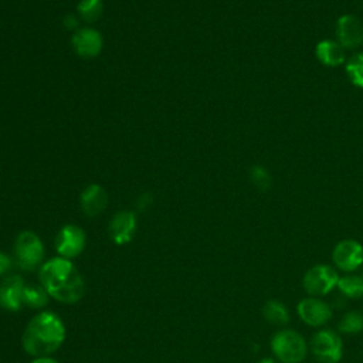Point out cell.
I'll list each match as a JSON object with an SVG mask.
<instances>
[{
  "label": "cell",
  "instance_id": "obj_1",
  "mask_svg": "<svg viewBox=\"0 0 363 363\" xmlns=\"http://www.w3.org/2000/svg\"><path fill=\"white\" fill-rule=\"evenodd\" d=\"M38 281L52 299L65 305L77 303L85 295L84 278L74 262L58 255L43 262Z\"/></svg>",
  "mask_w": 363,
  "mask_h": 363
},
{
  "label": "cell",
  "instance_id": "obj_2",
  "mask_svg": "<svg viewBox=\"0 0 363 363\" xmlns=\"http://www.w3.org/2000/svg\"><path fill=\"white\" fill-rule=\"evenodd\" d=\"M65 335V325L55 312L40 311L26 325L21 346L31 357L51 356L62 346Z\"/></svg>",
  "mask_w": 363,
  "mask_h": 363
},
{
  "label": "cell",
  "instance_id": "obj_3",
  "mask_svg": "<svg viewBox=\"0 0 363 363\" xmlns=\"http://www.w3.org/2000/svg\"><path fill=\"white\" fill-rule=\"evenodd\" d=\"M13 251L18 268H21L23 271L38 269L44 262V244L34 231H21L16 237Z\"/></svg>",
  "mask_w": 363,
  "mask_h": 363
},
{
  "label": "cell",
  "instance_id": "obj_4",
  "mask_svg": "<svg viewBox=\"0 0 363 363\" xmlns=\"http://www.w3.org/2000/svg\"><path fill=\"white\" fill-rule=\"evenodd\" d=\"M271 347L282 363H301L308 352L305 339L298 332L289 329L277 332L271 340Z\"/></svg>",
  "mask_w": 363,
  "mask_h": 363
},
{
  "label": "cell",
  "instance_id": "obj_5",
  "mask_svg": "<svg viewBox=\"0 0 363 363\" xmlns=\"http://www.w3.org/2000/svg\"><path fill=\"white\" fill-rule=\"evenodd\" d=\"M86 242L85 231L75 224L64 225L55 235L54 248L58 257L72 259L82 254Z\"/></svg>",
  "mask_w": 363,
  "mask_h": 363
},
{
  "label": "cell",
  "instance_id": "obj_6",
  "mask_svg": "<svg viewBox=\"0 0 363 363\" xmlns=\"http://www.w3.org/2000/svg\"><path fill=\"white\" fill-rule=\"evenodd\" d=\"M313 356L319 363H337L342 357V340L332 330H319L311 342Z\"/></svg>",
  "mask_w": 363,
  "mask_h": 363
},
{
  "label": "cell",
  "instance_id": "obj_7",
  "mask_svg": "<svg viewBox=\"0 0 363 363\" xmlns=\"http://www.w3.org/2000/svg\"><path fill=\"white\" fill-rule=\"evenodd\" d=\"M337 272L325 264L315 265L303 277V288L309 295H325L337 286Z\"/></svg>",
  "mask_w": 363,
  "mask_h": 363
},
{
  "label": "cell",
  "instance_id": "obj_8",
  "mask_svg": "<svg viewBox=\"0 0 363 363\" xmlns=\"http://www.w3.org/2000/svg\"><path fill=\"white\" fill-rule=\"evenodd\" d=\"M336 41L346 50L359 48L363 44V23L353 14H343L335 24Z\"/></svg>",
  "mask_w": 363,
  "mask_h": 363
},
{
  "label": "cell",
  "instance_id": "obj_9",
  "mask_svg": "<svg viewBox=\"0 0 363 363\" xmlns=\"http://www.w3.org/2000/svg\"><path fill=\"white\" fill-rule=\"evenodd\" d=\"M26 282L18 274H9L0 281V308L9 312H17L24 306Z\"/></svg>",
  "mask_w": 363,
  "mask_h": 363
},
{
  "label": "cell",
  "instance_id": "obj_10",
  "mask_svg": "<svg viewBox=\"0 0 363 363\" xmlns=\"http://www.w3.org/2000/svg\"><path fill=\"white\" fill-rule=\"evenodd\" d=\"M332 257L337 268L350 272L363 264V247L356 240H343L336 244Z\"/></svg>",
  "mask_w": 363,
  "mask_h": 363
},
{
  "label": "cell",
  "instance_id": "obj_11",
  "mask_svg": "<svg viewBox=\"0 0 363 363\" xmlns=\"http://www.w3.org/2000/svg\"><path fill=\"white\" fill-rule=\"evenodd\" d=\"M136 231V217L132 211H118L109 223L108 233L111 240L118 245L132 241Z\"/></svg>",
  "mask_w": 363,
  "mask_h": 363
},
{
  "label": "cell",
  "instance_id": "obj_12",
  "mask_svg": "<svg viewBox=\"0 0 363 363\" xmlns=\"http://www.w3.org/2000/svg\"><path fill=\"white\" fill-rule=\"evenodd\" d=\"M298 315L305 323L311 326H320L330 319L332 311L326 302L312 296L305 298L298 303Z\"/></svg>",
  "mask_w": 363,
  "mask_h": 363
},
{
  "label": "cell",
  "instance_id": "obj_13",
  "mask_svg": "<svg viewBox=\"0 0 363 363\" xmlns=\"http://www.w3.org/2000/svg\"><path fill=\"white\" fill-rule=\"evenodd\" d=\"M72 45L81 57L91 58L101 52L102 37L94 28H81L72 35Z\"/></svg>",
  "mask_w": 363,
  "mask_h": 363
},
{
  "label": "cell",
  "instance_id": "obj_14",
  "mask_svg": "<svg viewBox=\"0 0 363 363\" xmlns=\"http://www.w3.org/2000/svg\"><path fill=\"white\" fill-rule=\"evenodd\" d=\"M108 206V194L99 184H89L81 193V208L89 216L95 217L101 214Z\"/></svg>",
  "mask_w": 363,
  "mask_h": 363
},
{
  "label": "cell",
  "instance_id": "obj_15",
  "mask_svg": "<svg viewBox=\"0 0 363 363\" xmlns=\"http://www.w3.org/2000/svg\"><path fill=\"white\" fill-rule=\"evenodd\" d=\"M316 58L326 67H339L346 61L345 48L336 40H322L315 48Z\"/></svg>",
  "mask_w": 363,
  "mask_h": 363
},
{
  "label": "cell",
  "instance_id": "obj_16",
  "mask_svg": "<svg viewBox=\"0 0 363 363\" xmlns=\"http://www.w3.org/2000/svg\"><path fill=\"white\" fill-rule=\"evenodd\" d=\"M48 292L38 284V285H27L24 288V295H23V302L24 306L30 309H38L44 311V308L48 305L50 301Z\"/></svg>",
  "mask_w": 363,
  "mask_h": 363
},
{
  "label": "cell",
  "instance_id": "obj_17",
  "mask_svg": "<svg viewBox=\"0 0 363 363\" xmlns=\"http://www.w3.org/2000/svg\"><path fill=\"white\" fill-rule=\"evenodd\" d=\"M262 315L274 325H285L289 322V312L279 301H268L262 308Z\"/></svg>",
  "mask_w": 363,
  "mask_h": 363
},
{
  "label": "cell",
  "instance_id": "obj_18",
  "mask_svg": "<svg viewBox=\"0 0 363 363\" xmlns=\"http://www.w3.org/2000/svg\"><path fill=\"white\" fill-rule=\"evenodd\" d=\"M337 288L349 298H360L363 295L362 275H345L339 278Z\"/></svg>",
  "mask_w": 363,
  "mask_h": 363
},
{
  "label": "cell",
  "instance_id": "obj_19",
  "mask_svg": "<svg viewBox=\"0 0 363 363\" xmlns=\"http://www.w3.org/2000/svg\"><path fill=\"white\" fill-rule=\"evenodd\" d=\"M346 74L354 86L363 88V51L353 54L346 61Z\"/></svg>",
  "mask_w": 363,
  "mask_h": 363
},
{
  "label": "cell",
  "instance_id": "obj_20",
  "mask_svg": "<svg viewBox=\"0 0 363 363\" xmlns=\"http://www.w3.org/2000/svg\"><path fill=\"white\" fill-rule=\"evenodd\" d=\"M337 328L343 333H357L363 329V315L356 311L347 312L337 323Z\"/></svg>",
  "mask_w": 363,
  "mask_h": 363
},
{
  "label": "cell",
  "instance_id": "obj_21",
  "mask_svg": "<svg viewBox=\"0 0 363 363\" xmlns=\"http://www.w3.org/2000/svg\"><path fill=\"white\" fill-rule=\"evenodd\" d=\"M102 0H81L78 13L85 21H95L102 14Z\"/></svg>",
  "mask_w": 363,
  "mask_h": 363
},
{
  "label": "cell",
  "instance_id": "obj_22",
  "mask_svg": "<svg viewBox=\"0 0 363 363\" xmlns=\"http://www.w3.org/2000/svg\"><path fill=\"white\" fill-rule=\"evenodd\" d=\"M250 177L252 180V183L259 189V190H268L271 183H272V179H271V174L269 172L261 166V164H254L251 169H250Z\"/></svg>",
  "mask_w": 363,
  "mask_h": 363
},
{
  "label": "cell",
  "instance_id": "obj_23",
  "mask_svg": "<svg viewBox=\"0 0 363 363\" xmlns=\"http://www.w3.org/2000/svg\"><path fill=\"white\" fill-rule=\"evenodd\" d=\"M13 267V259L0 251V278H4L6 275H9L10 269Z\"/></svg>",
  "mask_w": 363,
  "mask_h": 363
},
{
  "label": "cell",
  "instance_id": "obj_24",
  "mask_svg": "<svg viewBox=\"0 0 363 363\" xmlns=\"http://www.w3.org/2000/svg\"><path fill=\"white\" fill-rule=\"evenodd\" d=\"M30 363H60L52 356H44V357H34Z\"/></svg>",
  "mask_w": 363,
  "mask_h": 363
},
{
  "label": "cell",
  "instance_id": "obj_25",
  "mask_svg": "<svg viewBox=\"0 0 363 363\" xmlns=\"http://www.w3.org/2000/svg\"><path fill=\"white\" fill-rule=\"evenodd\" d=\"M64 23H65V26H67L68 28H72L74 26H77V21H75V18H72L71 16H68V17L65 18V21H64Z\"/></svg>",
  "mask_w": 363,
  "mask_h": 363
},
{
  "label": "cell",
  "instance_id": "obj_26",
  "mask_svg": "<svg viewBox=\"0 0 363 363\" xmlns=\"http://www.w3.org/2000/svg\"><path fill=\"white\" fill-rule=\"evenodd\" d=\"M258 363H277L274 359H269V357H265V359H262V360H259Z\"/></svg>",
  "mask_w": 363,
  "mask_h": 363
},
{
  "label": "cell",
  "instance_id": "obj_27",
  "mask_svg": "<svg viewBox=\"0 0 363 363\" xmlns=\"http://www.w3.org/2000/svg\"><path fill=\"white\" fill-rule=\"evenodd\" d=\"M360 275H362V278H363V272H362V274H360Z\"/></svg>",
  "mask_w": 363,
  "mask_h": 363
}]
</instances>
